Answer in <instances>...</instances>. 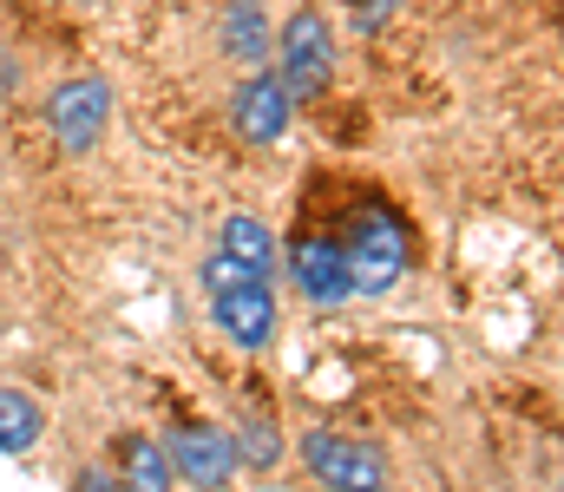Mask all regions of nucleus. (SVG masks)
Instances as JSON below:
<instances>
[{
    "mask_svg": "<svg viewBox=\"0 0 564 492\" xmlns=\"http://www.w3.org/2000/svg\"><path fill=\"white\" fill-rule=\"evenodd\" d=\"M341 263H348L355 296H388L408 276V263H414V237H408V223L388 204H368L348 223V237H341Z\"/></svg>",
    "mask_w": 564,
    "mask_h": 492,
    "instance_id": "obj_1",
    "label": "nucleus"
},
{
    "mask_svg": "<svg viewBox=\"0 0 564 492\" xmlns=\"http://www.w3.org/2000/svg\"><path fill=\"white\" fill-rule=\"evenodd\" d=\"M270 59H276L270 73L282 79V92H289L295 106L322 99L328 79H335V26H328V13L295 7V13L282 20V33L270 40Z\"/></svg>",
    "mask_w": 564,
    "mask_h": 492,
    "instance_id": "obj_2",
    "label": "nucleus"
},
{
    "mask_svg": "<svg viewBox=\"0 0 564 492\" xmlns=\"http://www.w3.org/2000/svg\"><path fill=\"white\" fill-rule=\"evenodd\" d=\"M302 467H308V480L322 492H388V480H394V460L375 440L328 434V427H315L302 440Z\"/></svg>",
    "mask_w": 564,
    "mask_h": 492,
    "instance_id": "obj_3",
    "label": "nucleus"
},
{
    "mask_svg": "<svg viewBox=\"0 0 564 492\" xmlns=\"http://www.w3.org/2000/svg\"><path fill=\"white\" fill-rule=\"evenodd\" d=\"M46 132H53V145H59L66 158H93V152L106 145V132H112V86H106L99 73H79V79L53 86V99H46Z\"/></svg>",
    "mask_w": 564,
    "mask_h": 492,
    "instance_id": "obj_4",
    "label": "nucleus"
},
{
    "mask_svg": "<svg viewBox=\"0 0 564 492\" xmlns=\"http://www.w3.org/2000/svg\"><path fill=\"white\" fill-rule=\"evenodd\" d=\"M164 460H171V473H177L184 486H197V492H230V480L243 473L230 434L210 427V420H177L171 440H164Z\"/></svg>",
    "mask_w": 564,
    "mask_h": 492,
    "instance_id": "obj_5",
    "label": "nucleus"
},
{
    "mask_svg": "<svg viewBox=\"0 0 564 492\" xmlns=\"http://www.w3.org/2000/svg\"><path fill=\"white\" fill-rule=\"evenodd\" d=\"M276 289L270 283H257V276H243V283H230V289H210V322L217 335L230 341V348H243V354H263L270 341H276Z\"/></svg>",
    "mask_w": 564,
    "mask_h": 492,
    "instance_id": "obj_6",
    "label": "nucleus"
},
{
    "mask_svg": "<svg viewBox=\"0 0 564 492\" xmlns=\"http://www.w3.org/2000/svg\"><path fill=\"white\" fill-rule=\"evenodd\" d=\"M289 119H295V99L282 92V79L270 66H257L237 92H230V132L243 145H282L289 139Z\"/></svg>",
    "mask_w": 564,
    "mask_h": 492,
    "instance_id": "obj_7",
    "label": "nucleus"
},
{
    "mask_svg": "<svg viewBox=\"0 0 564 492\" xmlns=\"http://www.w3.org/2000/svg\"><path fill=\"white\" fill-rule=\"evenodd\" d=\"M282 270H289V283H295L315 309H341V303L355 296L348 263H341V243H328V237H295L289 256H282Z\"/></svg>",
    "mask_w": 564,
    "mask_h": 492,
    "instance_id": "obj_8",
    "label": "nucleus"
},
{
    "mask_svg": "<svg viewBox=\"0 0 564 492\" xmlns=\"http://www.w3.org/2000/svg\"><path fill=\"white\" fill-rule=\"evenodd\" d=\"M217 250L243 270V276H257V283H270L282 270V250H276V230L263 223V217H250V210H230L224 217V230H217Z\"/></svg>",
    "mask_w": 564,
    "mask_h": 492,
    "instance_id": "obj_9",
    "label": "nucleus"
},
{
    "mask_svg": "<svg viewBox=\"0 0 564 492\" xmlns=\"http://www.w3.org/2000/svg\"><path fill=\"white\" fill-rule=\"evenodd\" d=\"M112 480H119V492H171L177 486V473L164 460V440H151V434H119L112 440Z\"/></svg>",
    "mask_w": 564,
    "mask_h": 492,
    "instance_id": "obj_10",
    "label": "nucleus"
},
{
    "mask_svg": "<svg viewBox=\"0 0 564 492\" xmlns=\"http://www.w3.org/2000/svg\"><path fill=\"white\" fill-rule=\"evenodd\" d=\"M270 13H263V0H224V20H217V46L237 59V66H263L270 59Z\"/></svg>",
    "mask_w": 564,
    "mask_h": 492,
    "instance_id": "obj_11",
    "label": "nucleus"
},
{
    "mask_svg": "<svg viewBox=\"0 0 564 492\" xmlns=\"http://www.w3.org/2000/svg\"><path fill=\"white\" fill-rule=\"evenodd\" d=\"M230 447H237V467H250V473H276V460H282V427L263 414V407H250V414H237V427H230Z\"/></svg>",
    "mask_w": 564,
    "mask_h": 492,
    "instance_id": "obj_12",
    "label": "nucleus"
},
{
    "mask_svg": "<svg viewBox=\"0 0 564 492\" xmlns=\"http://www.w3.org/2000/svg\"><path fill=\"white\" fill-rule=\"evenodd\" d=\"M46 434V407L26 387H0V453H33Z\"/></svg>",
    "mask_w": 564,
    "mask_h": 492,
    "instance_id": "obj_13",
    "label": "nucleus"
},
{
    "mask_svg": "<svg viewBox=\"0 0 564 492\" xmlns=\"http://www.w3.org/2000/svg\"><path fill=\"white\" fill-rule=\"evenodd\" d=\"M230 283H243V270H237V263H230V256L217 250V256L204 263V289H230Z\"/></svg>",
    "mask_w": 564,
    "mask_h": 492,
    "instance_id": "obj_14",
    "label": "nucleus"
},
{
    "mask_svg": "<svg viewBox=\"0 0 564 492\" xmlns=\"http://www.w3.org/2000/svg\"><path fill=\"white\" fill-rule=\"evenodd\" d=\"M73 492H119V480H112L106 467H79V480H73Z\"/></svg>",
    "mask_w": 564,
    "mask_h": 492,
    "instance_id": "obj_15",
    "label": "nucleus"
}]
</instances>
